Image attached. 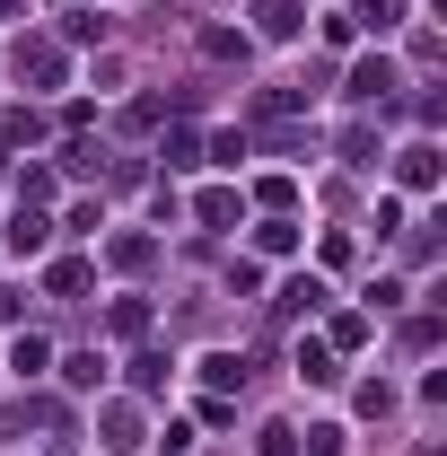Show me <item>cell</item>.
Segmentation results:
<instances>
[{
  "mask_svg": "<svg viewBox=\"0 0 447 456\" xmlns=\"http://www.w3.org/2000/svg\"><path fill=\"white\" fill-rule=\"evenodd\" d=\"M193 211H202V228H237V220H246V193H228V184H211V193H202Z\"/></svg>",
  "mask_w": 447,
  "mask_h": 456,
  "instance_id": "obj_4",
  "label": "cell"
},
{
  "mask_svg": "<svg viewBox=\"0 0 447 456\" xmlns=\"http://www.w3.org/2000/svg\"><path fill=\"white\" fill-rule=\"evenodd\" d=\"M9 316H18V298H9V289H0V325H9Z\"/></svg>",
  "mask_w": 447,
  "mask_h": 456,
  "instance_id": "obj_19",
  "label": "cell"
},
{
  "mask_svg": "<svg viewBox=\"0 0 447 456\" xmlns=\"http://www.w3.org/2000/svg\"><path fill=\"white\" fill-rule=\"evenodd\" d=\"M307 456H342V430L325 421V430H307Z\"/></svg>",
  "mask_w": 447,
  "mask_h": 456,
  "instance_id": "obj_18",
  "label": "cell"
},
{
  "mask_svg": "<svg viewBox=\"0 0 447 456\" xmlns=\"http://www.w3.org/2000/svg\"><path fill=\"white\" fill-rule=\"evenodd\" d=\"M394 184H403V193H430V184H439V150H430V141L394 150Z\"/></svg>",
  "mask_w": 447,
  "mask_h": 456,
  "instance_id": "obj_2",
  "label": "cell"
},
{
  "mask_svg": "<svg viewBox=\"0 0 447 456\" xmlns=\"http://www.w3.org/2000/svg\"><path fill=\"white\" fill-rule=\"evenodd\" d=\"M45 246H53V228L36 220V211H18V220H9V255H45Z\"/></svg>",
  "mask_w": 447,
  "mask_h": 456,
  "instance_id": "obj_7",
  "label": "cell"
},
{
  "mask_svg": "<svg viewBox=\"0 0 447 456\" xmlns=\"http://www.w3.org/2000/svg\"><path fill=\"white\" fill-rule=\"evenodd\" d=\"M45 289H53V298H79V289H88V264H53Z\"/></svg>",
  "mask_w": 447,
  "mask_h": 456,
  "instance_id": "obj_13",
  "label": "cell"
},
{
  "mask_svg": "<svg viewBox=\"0 0 447 456\" xmlns=\"http://www.w3.org/2000/svg\"><path fill=\"white\" fill-rule=\"evenodd\" d=\"M0 18H18V0H0Z\"/></svg>",
  "mask_w": 447,
  "mask_h": 456,
  "instance_id": "obj_20",
  "label": "cell"
},
{
  "mask_svg": "<svg viewBox=\"0 0 447 456\" xmlns=\"http://www.w3.org/2000/svg\"><path fill=\"white\" fill-rule=\"evenodd\" d=\"M61 387H70V395H97V387H106V360H97V351H70V360H61Z\"/></svg>",
  "mask_w": 447,
  "mask_h": 456,
  "instance_id": "obj_5",
  "label": "cell"
},
{
  "mask_svg": "<svg viewBox=\"0 0 447 456\" xmlns=\"http://www.w3.org/2000/svg\"><path fill=\"white\" fill-rule=\"evenodd\" d=\"M255 246H264V255H298V220H280V211H272V220L255 228Z\"/></svg>",
  "mask_w": 447,
  "mask_h": 456,
  "instance_id": "obj_11",
  "label": "cell"
},
{
  "mask_svg": "<svg viewBox=\"0 0 447 456\" xmlns=\"http://www.w3.org/2000/svg\"><path fill=\"white\" fill-rule=\"evenodd\" d=\"M61 36H70V45H88V36H106V18H97V9H70V18H61Z\"/></svg>",
  "mask_w": 447,
  "mask_h": 456,
  "instance_id": "obj_16",
  "label": "cell"
},
{
  "mask_svg": "<svg viewBox=\"0 0 447 456\" xmlns=\"http://www.w3.org/2000/svg\"><path fill=\"white\" fill-rule=\"evenodd\" d=\"M298 378H307V387H334V378H342V369H334V342H316V334L298 342Z\"/></svg>",
  "mask_w": 447,
  "mask_h": 456,
  "instance_id": "obj_6",
  "label": "cell"
},
{
  "mask_svg": "<svg viewBox=\"0 0 447 456\" xmlns=\"http://www.w3.org/2000/svg\"><path fill=\"white\" fill-rule=\"evenodd\" d=\"M167 369H175L167 351H141V360H132V387H141V395H158V387H167Z\"/></svg>",
  "mask_w": 447,
  "mask_h": 456,
  "instance_id": "obj_12",
  "label": "cell"
},
{
  "mask_svg": "<svg viewBox=\"0 0 447 456\" xmlns=\"http://www.w3.org/2000/svg\"><path fill=\"white\" fill-rule=\"evenodd\" d=\"M211 167H246V132H211Z\"/></svg>",
  "mask_w": 447,
  "mask_h": 456,
  "instance_id": "obj_14",
  "label": "cell"
},
{
  "mask_svg": "<svg viewBox=\"0 0 447 456\" xmlns=\"http://www.w3.org/2000/svg\"><path fill=\"white\" fill-rule=\"evenodd\" d=\"M255 36H298V0H255Z\"/></svg>",
  "mask_w": 447,
  "mask_h": 456,
  "instance_id": "obj_8",
  "label": "cell"
},
{
  "mask_svg": "<svg viewBox=\"0 0 447 456\" xmlns=\"http://www.w3.org/2000/svg\"><path fill=\"white\" fill-rule=\"evenodd\" d=\"M289 439H298L289 421H264V439H255V456H298V448H289Z\"/></svg>",
  "mask_w": 447,
  "mask_h": 456,
  "instance_id": "obj_15",
  "label": "cell"
},
{
  "mask_svg": "<svg viewBox=\"0 0 447 456\" xmlns=\"http://www.w3.org/2000/svg\"><path fill=\"white\" fill-rule=\"evenodd\" d=\"M202 378H211V387H237V378H246V360H228V351H211V360H202Z\"/></svg>",
  "mask_w": 447,
  "mask_h": 456,
  "instance_id": "obj_17",
  "label": "cell"
},
{
  "mask_svg": "<svg viewBox=\"0 0 447 456\" xmlns=\"http://www.w3.org/2000/svg\"><path fill=\"white\" fill-rule=\"evenodd\" d=\"M325 298H334V289L316 281V273H307V281H289V289H280V307H289V316H316Z\"/></svg>",
  "mask_w": 447,
  "mask_h": 456,
  "instance_id": "obj_9",
  "label": "cell"
},
{
  "mask_svg": "<svg viewBox=\"0 0 447 456\" xmlns=\"http://www.w3.org/2000/svg\"><path fill=\"white\" fill-rule=\"evenodd\" d=\"M394 88H403V70H394L386 53H369V61H351V88H342V97H351V106H386Z\"/></svg>",
  "mask_w": 447,
  "mask_h": 456,
  "instance_id": "obj_1",
  "label": "cell"
},
{
  "mask_svg": "<svg viewBox=\"0 0 447 456\" xmlns=\"http://www.w3.org/2000/svg\"><path fill=\"white\" fill-rule=\"evenodd\" d=\"M45 369H53V342H36V334L9 342V378H18V387H27V378H45Z\"/></svg>",
  "mask_w": 447,
  "mask_h": 456,
  "instance_id": "obj_3",
  "label": "cell"
},
{
  "mask_svg": "<svg viewBox=\"0 0 447 456\" xmlns=\"http://www.w3.org/2000/svg\"><path fill=\"white\" fill-rule=\"evenodd\" d=\"M403 18H412V9H403V0H360V27H369V36H394V27H403Z\"/></svg>",
  "mask_w": 447,
  "mask_h": 456,
  "instance_id": "obj_10",
  "label": "cell"
}]
</instances>
